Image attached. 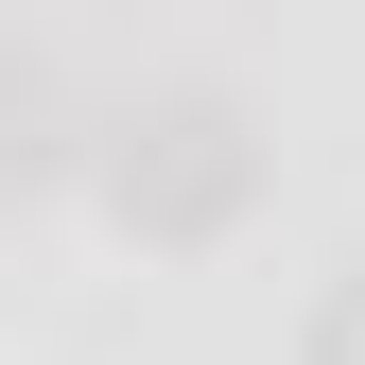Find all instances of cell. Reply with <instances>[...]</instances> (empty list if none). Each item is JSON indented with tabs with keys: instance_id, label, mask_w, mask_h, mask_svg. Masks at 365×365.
I'll list each match as a JSON object with an SVG mask.
<instances>
[{
	"instance_id": "cell-3",
	"label": "cell",
	"mask_w": 365,
	"mask_h": 365,
	"mask_svg": "<svg viewBox=\"0 0 365 365\" xmlns=\"http://www.w3.org/2000/svg\"><path fill=\"white\" fill-rule=\"evenodd\" d=\"M296 365H365V261H331V279H313V313H296Z\"/></svg>"
},
{
	"instance_id": "cell-2",
	"label": "cell",
	"mask_w": 365,
	"mask_h": 365,
	"mask_svg": "<svg viewBox=\"0 0 365 365\" xmlns=\"http://www.w3.org/2000/svg\"><path fill=\"white\" fill-rule=\"evenodd\" d=\"M53 157H70V87H53L35 35H0V192H35Z\"/></svg>"
},
{
	"instance_id": "cell-1",
	"label": "cell",
	"mask_w": 365,
	"mask_h": 365,
	"mask_svg": "<svg viewBox=\"0 0 365 365\" xmlns=\"http://www.w3.org/2000/svg\"><path fill=\"white\" fill-rule=\"evenodd\" d=\"M87 174H105V209L140 226V244H226V226L261 209V122L226 105V87H157V105L87 122Z\"/></svg>"
}]
</instances>
